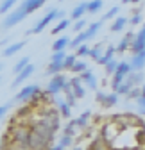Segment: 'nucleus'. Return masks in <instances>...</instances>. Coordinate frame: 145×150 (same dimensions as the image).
I'll list each match as a JSON object with an SVG mask.
<instances>
[{"mask_svg":"<svg viewBox=\"0 0 145 150\" xmlns=\"http://www.w3.org/2000/svg\"><path fill=\"white\" fill-rule=\"evenodd\" d=\"M86 4L88 2H81L79 6H75L74 9H72V20H81V18L84 16V13H86Z\"/></svg>","mask_w":145,"mask_h":150,"instance_id":"obj_20","label":"nucleus"},{"mask_svg":"<svg viewBox=\"0 0 145 150\" xmlns=\"http://www.w3.org/2000/svg\"><path fill=\"white\" fill-rule=\"evenodd\" d=\"M18 0H2V4H0V14H7L11 13V9L16 6Z\"/></svg>","mask_w":145,"mask_h":150,"instance_id":"obj_25","label":"nucleus"},{"mask_svg":"<svg viewBox=\"0 0 145 150\" xmlns=\"http://www.w3.org/2000/svg\"><path fill=\"white\" fill-rule=\"evenodd\" d=\"M2 70H4V64H2V63H0V71H2Z\"/></svg>","mask_w":145,"mask_h":150,"instance_id":"obj_52","label":"nucleus"},{"mask_svg":"<svg viewBox=\"0 0 145 150\" xmlns=\"http://www.w3.org/2000/svg\"><path fill=\"white\" fill-rule=\"evenodd\" d=\"M88 23H86V20L84 18H81V20H75V23L72 25V29H74L75 32H81V30H84V27H86Z\"/></svg>","mask_w":145,"mask_h":150,"instance_id":"obj_38","label":"nucleus"},{"mask_svg":"<svg viewBox=\"0 0 145 150\" xmlns=\"http://www.w3.org/2000/svg\"><path fill=\"white\" fill-rule=\"evenodd\" d=\"M127 23H131V25H138V23H141V13H133L131 20H127Z\"/></svg>","mask_w":145,"mask_h":150,"instance_id":"obj_44","label":"nucleus"},{"mask_svg":"<svg viewBox=\"0 0 145 150\" xmlns=\"http://www.w3.org/2000/svg\"><path fill=\"white\" fill-rule=\"evenodd\" d=\"M125 81H127L133 88H138L143 82V75H141V71H131L127 77H125Z\"/></svg>","mask_w":145,"mask_h":150,"instance_id":"obj_18","label":"nucleus"},{"mask_svg":"<svg viewBox=\"0 0 145 150\" xmlns=\"http://www.w3.org/2000/svg\"><path fill=\"white\" fill-rule=\"evenodd\" d=\"M29 63H31V59H29V57H27V55H25V57H22L20 61H18V63L14 64V68H13V71H14V73H20V71H22V70H23V68H25V66H27Z\"/></svg>","mask_w":145,"mask_h":150,"instance_id":"obj_35","label":"nucleus"},{"mask_svg":"<svg viewBox=\"0 0 145 150\" xmlns=\"http://www.w3.org/2000/svg\"><path fill=\"white\" fill-rule=\"evenodd\" d=\"M100 47H102V45L99 43V45H95V48H90V50H88V55H90V57H92L95 63L100 59V55H102V50H100Z\"/></svg>","mask_w":145,"mask_h":150,"instance_id":"obj_32","label":"nucleus"},{"mask_svg":"<svg viewBox=\"0 0 145 150\" xmlns=\"http://www.w3.org/2000/svg\"><path fill=\"white\" fill-rule=\"evenodd\" d=\"M68 81H66V77L65 75H61V73H58V75H52V81L48 82V95H58L59 91H63V88H65V84H66Z\"/></svg>","mask_w":145,"mask_h":150,"instance_id":"obj_7","label":"nucleus"},{"mask_svg":"<svg viewBox=\"0 0 145 150\" xmlns=\"http://www.w3.org/2000/svg\"><path fill=\"white\" fill-rule=\"evenodd\" d=\"M58 107H59L61 116H65V118H70V116H72V107H70L65 100H58Z\"/></svg>","mask_w":145,"mask_h":150,"instance_id":"obj_27","label":"nucleus"},{"mask_svg":"<svg viewBox=\"0 0 145 150\" xmlns=\"http://www.w3.org/2000/svg\"><path fill=\"white\" fill-rule=\"evenodd\" d=\"M61 148H66V150H70V146L74 145V138L72 136H66V134H63V138L59 139V143H58Z\"/></svg>","mask_w":145,"mask_h":150,"instance_id":"obj_34","label":"nucleus"},{"mask_svg":"<svg viewBox=\"0 0 145 150\" xmlns=\"http://www.w3.org/2000/svg\"><path fill=\"white\" fill-rule=\"evenodd\" d=\"M102 0H92V2H88L86 4V13H92V14H95V13H99L100 9H102Z\"/></svg>","mask_w":145,"mask_h":150,"instance_id":"obj_24","label":"nucleus"},{"mask_svg":"<svg viewBox=\"0 0 145 150\" xmlns=\"http://www.w3.org/2000/svg\"><path fill=\"white\" fill-rule=\"evenodd\" d=\"M59 2H65V0H59Z\"/></svg>","mask_w":145,"mask_h":150,"instance_id":"obj_54","label":"nucleus"},{"mask_svg":"<svg viewBox=\"0 0 145 150\" xmlns=\"http://www.w3.org/2000/svg\"><path fill=\"white\" fill-rule=\"evenodd\" d=\"M125 79H122V77H118V75H113V81H111V88H113V91L120 86V82H124Z\"/></svg>","mask_w":145,"mask_h":150,"instance_id":"obj_45","label":"nucleus"},{"mask_svg":"<svg viewBox=\"0 0 145 150\" xmlns=\"http://www.w3.org/2000/svg\"><path fill=\"white\" fill-rule=\"evenodd\" d=\"M40 86L38 84H29V86H23L16 95V102H31L32 97H36L40 93Z\"/></svg>","mask_w":145,"mask_h":150,"instance_id":"obj_5","label":"nucleus"},{"mask_svg":"<svg viewBox=\"0 0 145 150\" xmlns=\"http://www.w3.org/2000/svg\"><path fill=\"white\" fill-rule=\"evenodd\" d=\"M141 93H143V88H141V86H140V88H133V89L127 93V97H129V98H138Z\"/></svg>","mask_w":145,"mask_h":150,"instance_id":"obj_43","label":"nucleus"},{"mask_svg":"<svg viewBox=\"0 0 145 150\" xmlns=\"http://www.w3.org/2000/svg\"><path fill=\"white\" fill-rule=\"evenodd\" d=\"M129 73H131V68H129V64L122 61V63H118V64H117V70H115V73H113V75H118V77L125 79Z\"/></svg>","mask_w":145,"mask_h":150,"instance_id":"obj_21","label":"nucleus"},{"mask_svg":"<svg viewBox=\"0 0 145 150\" xmlns=\"http://www.w3.org/2000/svg\"><path fill=\"white\" fill-rule=\"evenodd\" d=\"M11 109V105L9 104H4V105H0V118H2V116H6V112Z\"/></svg>","mask_w":145,"mask_h":150,"instance_id":"obj_47","label":"nucleus"},{"mask_svg":"<svg viewBox=\"0 0 145 150\" xmlns=\"http://www.w3.org/2000/svg\"><path fill=\"white\" fill-rule=\"evenodd\" d=\"M68 82H70V88H72V93H74V97H75V98H84L86 91H84V88H82L79 77L72 79V81H68Z\"/></svg>","mask_w":145,"mask_h":150,"instance_id":"obj_13","label":"nucleus"},{"mask_svg":"<svg viewBox=\"0 0 145 150\" xmlns=\"http://www.w3.org/2000/svg\"><path fill=\"white\" fill-rule=\"evenodd\" d=\"M131 89H133V86H131L127 81H124V82H120V86H118L113 93H117V95H127Z\"/></svg>","mask_w":145,"mask_h":150,"instance_id":"obj_30","label":"nucleus"},{"mask_svg":"<svg viewBox=\"0 0 145 150\" xmlns=\"http://www.w3.org/2000/svg\"><path fill=\"white\" fill-rule=\"evenodd\" d=\"M68 45H70V38L65 34V36H59L58 40L52 43V50L54 52H66Z\"/></svg>","mask_w":145,"mask_h":150,"instance_id":"obj_14","label":"nucleus"},{"mask_svg":"<svg viewBox=\"0 0 145 150\" xmlns=\"http://www.w3.org/2000/svg\"><path fill=\"white\" fill-rule=\"evenodd\" d=\"M27 14L18 7L16 11H11L7 16H6V20H4V23H2V29L6 30V29H11V27H14L16 23H20V22H23V18H25Z\"/></svg>","mask_w":145,"mask_h":150,"instance_id":"obj_6","label":"nucleus"},{"mask_svg":"<svg viewBox=\"0 0 145 150\" xmlns=\"http://www.w3.org/2000/svg\"><path fill=\"white\" fill-rule=\"evenodd\" d=\"M138 4V2H141V0H122V4Z\"/></svg>","mask_w":145,"mask_h":150,"instance_id":"obj_50","label":"nucleus"},{"mask_svg":"<svg viewBox=\"0 0 145 150\" xmlns=\"http://www.w3.org/2000/svg\"><path fill=\"white\" fill-rule=\"evenodd\" d=\"M88 50H90V47L84 43V45H79L77 48H75V57H84V55H88Z\"/></svg>","mask_w":145,"mask_h":150,"instance_id":"obj_37","label":"nucleus"},{"mask_svg":"<svg viewBox=\"0 0 145 150\" xmlns=\"http://www.w3.org/2000/svg\"><path fill=\"white\" fill-rule=\"evenodd\" d=\"M34 68H36V66H34L32 63H29V64H27V66H25V68H23V70H22L20 73H16V79H14L13 86H14V88L22 86V84H23V81H27V79L31 77V75L34 73Z\"/></svg>","mask_w":145,"mask_h":150,"instance_id":"obj_9","label":"nucleus"},{"mask_svg":"<svg viewBox=\"0 0 145 150\" xmlns=\"http://www.w3.org/2000/svg\"><path fill=\"white\" fill-rule=\"evenodd\" d=\"M136 100H138V105H140V112H143L145 111V93H141Z\"/></svg>","mask_w":145,"mask_h":150,"instance_id":"obj_46","label":"nucleus"},{"mask_svg":"<svg viewBox=\"0 0 145 150\" xmlns=\"http://www.w3.org/2000/svg\"><path fill=\"white\" fill-rule=\"evenodd\" d=\"M90 116H92V112H90V111L82 112V115H81L77 120H74V122H75V127H77V129H84L86 123H88V120H90Z\"/></svg>","mask_w":145,"mask_h":150,"instance_id":"obj_28","label":"nucleus"},{"mask_svg":"<svg viewBox=\"0 0 145 150\" xmlns=\"http://www.w3.org/2000/svg\"><path fill=\"white\" fill-rule=\"evenodd\" d=\"M100 27H102V23H100V22H93V23H90V27H88V29H84V34H86L88 40H92V38L100 30Z\"/></svg>","mask_w":145,"mask_h":150,"instance_id":"obj_23","label":"nucleus"},{"mask_svg":"<svg viewBox=\"0 0 145 150\" xmlns=\"http://www.w3.org/2000/svg\"><path fill=\"white\" fill-rule=\"evenodd\" d=\"M45 2H47V0H23L22 6H20V9H22L25 14H31V13H34V11H38L40 7H43Z\"/></svg>","mask_w":145,"mask_h":150,"instance_id":"obj_10","label":"nucleus"},{"mask_svg":"<svg viewBox=\"0 0 145 150\" xmlns=\"http://www.w3.org/2000/svg\"><path fill=\"white\" fill-rule=\"evenodd\" d=\"M75 130H77V127H75V122H70V123L65 127V134H66V136H72V138H74Z\"/></svg>","mask_w":145,"mask_h":150,"instance_id":"obj_41","label":"nucleus"},{"mask_svg":"<svg viewBox=\"0 0 145 150\" xmlns=\"http://www.w3.org/2000/svg\"><path fill=\"white\" fill-rule=\"evenodd\" d=\"M0 82H2V79H0Z\"/></svg>","mask_w":145,"mask_h":150,"instance_id":"obj_55","label":"nucleus"},{"mask_svg":"<svg viewBox=\"0 0 145 150\" xmlns=\"http://www.w3.org/2000/svg\"><path fill=\"white\" fill-rule=\"evenodd\" d=\"M7 150H29L27 146H18V145H9Z\"/></svg>","mask_w":145,"mask_h":150,"instance_id":"obj_48","label":"nucleus"},{"mask_svg":"<svg viewBox=\"0 0 145 150\" xmlns=\"http://www.w3.org/2000/svg\"><path fill=\"white\" fill-rule=\"evenodd\" d=\"M0 148H2V138H0Z\"/></svg>","mask_w":145,"mask_h":150,"instance_id":"obj_53","label":"nucleus"},{"mask_svg":"<svg viewBox=\"0 0 145 150\" xmlns=\"http://www.w3.org/2000/svg\"><path fill=\"white\" fill-rule=\"evenodd\" d=\"M118 14H120V7H118V6H115V7H111L109 11L104 14V20H113V18H117Z\"/></svg>","mask_w":145,"mask_h":150,"instance_id":"obj_36","label":"nucleus"},{"mask_svg":"<svg viewBox=\"0 0 145 150\" xmlns=\"http://www.w3.org/2000/svg\"><path fill=\"white\" fill-rule=\"evenodd\" d=\"M115 54H117L115 47H113V45H109V47H107V48H106V50L102 52V55H100V59H99L97 63L104 66V64H106L107 61H111V59H115Z\"/></svg>","mask_w":145,"mask_h":150,"instance_id":"obj_17","label":"nucleus"},{"mask_svg":"<svg viewBox=\"0 0 145 150\" xmlns=\"http://www.w3.org/2000/svg\"><path fill=\"white\" fill-rule=\"evenodd\" d=\"M117 102H118V95H117V93H107V95H104V98H102L100 104L104 107H113Z\"/></svg>","mask_w":145,"mask_h":150,"instance_id":"obj_22","label":"nucleus"},{"mask_svg":"<svg viewBox=\"0 0 145 150\" xmlns=\"http://www.w3.org/2000/svg\"><path fill=\"white\" fill-rule=\"evenodd\" d=\"M75 55L74 54H66L65 55V59H63V70H70L72 66H74V63H75Z\"/></svg>","mask_w":145,"mask_h":150,"instance_id":"obj_33","label":"nucleus"},{"mask_svg":"<svg viewBox=\"0 0 145 150\" xmlns=\"http://www.w3.org/2000/svg\"><path fill=\"white\" fill-rule=\"evenodd\" d=\"M104 95H106V93H100V91H99V93H97V100H99V102H102Z\"/></svg>","mask_w":145,"mask_h":150,"instance_id":"obj_51","label":"nucleus"},{"mask_svg":"<svg viewBox=\"0 0 145 150\" xmlns=\"http://www.w3.org/2000/svg\"><path fill=\"white\" fill-rule=\"evenodd\" d=\"M58 18H59V20H63V18H65V13H63V11H59V9H50V11L41 18V20H40L38 23H36V25L29 30V32H31V34H38V32H41L48 23H52L54 20H58Z\"/></svg>","mask_w":145,"mask_h":150,"instance_id":"obj_2","label":"nucleus"},{"mask_svg":"<svg viewBox=\"0 0 145 150\" xmlns=\"http://www.w3.org/2000/svg\"><path fill=\"white\" fill-rule=\"evenodd\" d=\"M47 150H66V148H61L59 145H50V146H48Z\"/></svg>","mask_w":145,"mask_h":150,"instance_id":"obj_49","label":"nucleus"},{"mask_svg":"<svg viewBox=\"0 0 145 150\" xmlns=\"http://www.w3.org/2000/svg\"><path fill=\"white\" fill-rule=\"evenodd\" d=\"M125 25H127V18L118 14V16L115 18V22L109 25V30H111V32H120V30L125 29Z\"/></svg>","mask_w":145,"mask_h":150,"instance_id":"obj_16","label":"nucleus"},{"mask_svg":"<svg viewBox=\"0 0 145 150\" xmlns=\"http://www.w3.org/2000/svg\"><path fill=\"white\" fill-rule=\"evenodd\" d=\"M65 55H66V52H54L50 57V63H63Z\"/></svg>","mask_w":145,"mask_h":150,"instance_id":"obj_39","label":"nucleus"},{"mask_svg":"<svg viewBox=\"0 0 145 150\" xmlns=\"http://www.w3.org/2000/svg\"><path fill=\"white\" fill-rule=\"evenodd\" d=\"M133 36H134L133 32H127V34H125V38H122V40H120L118 47H115V50H117V52H125V50L129 48V45H131Z\"/></svg>","mask_w":145,"mask_h":150,"instance_id":"obj_19","label":"nucleus"},{"mask_svg":"<svg viewBox=\"0 0 145 150\" xmlns=\"http://www.w3.org/2000/svg\"><path fill=\"white\" fill-rule=\"evenodd\" d=\"M79 81L86 82V86H88V88H92V89H97V86H99V82H97V77H95V73H93L92 70H86V71H82V73L79 75Z\"/></svg>","mask_w":145,"mask_h":150,"instance_id":"obj_12","label":"nucleus"},{"mask_svg":"<svg viewBox=\"0 0 145 150\" xmlns=\"http://www.w3.org/2000/svg\"><path fill=\"white\" fill-rule=\"evenodd\" d=\"M129 48L133 54H145V29H140V32L133 36Z\"/></svg>","mask_w":145,"mask_h":150,"instance_id":"obj_8","label":"nucleus"},{"mask_svg":"<svg viewBox=\"0 0 145 150\" xmlns=\"http://www.w3.org/2000/svg\"><path fill=\"white\" fill-rule=\"evenodd\" d=\"M117 64H118V61H117V59H111V61H107V63L104 64V66H106V71L113 75V73H115V70H117Z\"/></svg>","mask_w":145,"mask_h":150,"instance_id":"obj_40","label":"nucleus"},{"mask_svg":"<svg viewBox=\"0 0 145 150\" xmlns=\"http://www.w3.org/2000/svg\"><path fill=\"white\" fill-rule=\"evenodd\" d=\"M25 43H27L25 40H23V41H18V43H11L9 47L4 48V54H2V55H4V57H11V55H14L16 52H20V50L25 47Z\"/></svg>","mask_w":145,"mask_h":150,"instance_id":"obj_15","label":"nucleus"},{"mask_svg":"<svg viewBox=\"0 0 145 150\" xmlns=\"http://www.w3.org/2000/svg\"><path fill=\"white\" fill-rule=\"evenodd\" d=\"M11 145H18V146H27V139H29V134H31V127L29 123H18V125H13L11 130Z\"/></svg>","mask_w":145,"mask_h":150,"instance_id":"obj_1","label":"nucleus"},{"mask_svg":"<svg viewBox=\"0 0 145 150\" xmlns=\"http://www.w3.org/2000/svg\"><path fill=\"white\" fill-rule=\"evenodd\" d=\"M65 93H66V95H65V97H66V100H65V102H66V104H68L70 107H74V105H75V100H77V98L74 97V93H72V89H70V91H65Z\"/></svg>","mask_w":145,"mask_h":150,"instance_id":"obj_42","label":"nucleus"},{"mask_svg":"<svg viewBox=\"0 0 145 150\" xmlns=\"http://www.w3.org/2000/svg\"><path fill=\"white\" fill-rule=\"evenodd\" d=\"M29 127H31V130H34V132H38L40 136H43L50 145H52V141H54V134L56 132H52L50 130V127L41 120V118H38L36 122H32V123H29Z\"/></svg>","mask_w":145,"mask_h":150,"instance_id":"obj_3","label":"nucleus"},{"mask_svg":"<svg viewBox=\"0 0 145 150\" xmlns=\"http://www.w3.org/2000/svg\"><path fill=\"white\" fill-rule=\"evenodd\" d=\"M63 71V63H50L47 66V73L48 75H58Z\"/></svg>","mask_w":145,"mask_h":150,"instance_id":"obj_31","label":"nucleus"},{"mask_svg":"<svg viewBox=\"0 0 145 150\" xmlns=\"http://www.w3.org/2000/svg\"><path fill=\"white\" fill-rule=\"evenodd\" d=\"M127 64H129L131 71H141L145 66V54H133V57Z\"/></svg>","mask_w":145,"mask_h":150,"instance_id":"obj_11","label":"nucleus"},{"mask_svg":"<svg viewBox=\"0 0 145 150\" xmlns=\"http://www.w3.org/2000/svg\"><path fill=\"white\" fill-rule=\"evenodd\" d=\"M70 70H72V71H74V73H79V75H81L82 71H86V70H88V64H86V63H84L82 59H75V63H74V66H72Z\"/></svg>","mask_w":145,"mask_h":150,"instance_id":"obj_29","label":"nucleus"},{"mask_svg":"<svg viewBox=\"0 0 145 150\" xmlns=\"http://www.w3.org/2000/svg\"><path fill=\"white\" fill-rule=\"evenodd\" d=\"M50 146V143L40 136L38 132H34V130H31V134H29V139H27V148L29 150H47Z\"/></svg>","mask_w":145,"mask_h":150,"instance_id":"obj_4","label":"nucleus"},{"mask_svg":"<svg viewBox=\"0 0 145 150\" xmlns=\"http://www.w3.org/2000/svg\"><path fill=\"white\" fill-rule=\"evenodd\" d=\"M70 25H72V23H70L68 18H63V20H59V23L52 29V34H61V32H63V30H66Z\"/></svg>","mask_w":145,"mask_h":150,"instance_id":"obj_26","label":"nucleus"}]
</instances>
